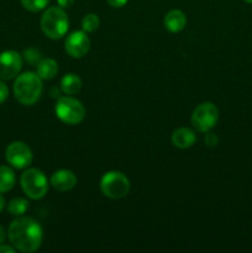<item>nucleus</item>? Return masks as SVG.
I'll use <instances>...</instances> for the list:
<instances>
[{
	"label": "nucleus",
	"mask_w": 252,
	"mask_h": 253,
	"mask_svg": "<svg viewBox=\"0 0 252 253\" xmlns=\"http://www.w3.org/2000/svg\"><path fill=\"white\" fill-rule=\"evenodd\" d=\"M10 244L16 251L31 253L41 247L43 240V230L39 221L29 216H17L10 224L7 230Z\"/></svg>",
	"instance_id": "1"
},
{
	"label": "nucleus",
	"mask_w": 252,
	"mask_h": 253,
	"mask_svg": "<svg viewBox=\"0 0 252 253\" xmlns=\"http://www.w3.org/2000/svg\"><path fill=\"white\" fill-rule=\"evenodd\" d=\"M42 90V79L34 72L19 74L14 82V95L21 105H35L41 98Z\"/></svg>",
	"instance_id": "2"
},
{
	"label": "nucleus",
	"mask_w": 252,
	"mask_h": 253,
	"mask_svg": "<svg viewBox=\"0 0 252 253\" xmlns=\"http://www.w3.org/2000/svg\"><path fill=\"white\" fill-rule=\"evenodd\" d=\"M41 30L48 39L59 40L69 29V17L61 6H51L44 9L41 16Z\"/></svg>",
	"instance_id": "3"
},
{
	"label": "nucleus",
	"mask_w": 252,
	"mask_h": 253,
	"mask_svg": "<svg viewBox=\"0 0 252 253\" xmlns=\"http://www.w3.org/2000/svg\"><path fill=\"white\" fill-rule=\"evenodd\" d=\"M54 113L57 118L67 125H78L85 119V108L78 99L72 95L57 99Z\"/></svg>",
	"instance_id": "4"
},
{
	"label": "nucleus",
	"mask_w": 252,
	"mask_h": 253,
	"mask_svg": "<svg viewBox=\"0 0 252 253\" xmlns=\"http://www.w3.org/2000/svg\"><path fill=\"white\" fill-rule=\"evenodd\" d=\"M21 189L30 199H42L48 192V180L42 170L37 168H27L20 177Z\"/></svg>",
	"instance_id": "5"
},
{
	"label": "nucleus",
	"mask_w": 252,
	"mask_h": 253,
	"mask_svg": "<svg viewBox=\"0 0 252 253\" xmlns=\"http://www.w3.org/2000/svg\"><path fill=\"white\" fill-rule=\"evenodd\" d=\"M100 190L109 199H123L130 192V180L119 170L106 172L100 179Z\"/></svg>",
	"instance_id": "6"
},
{
	"label": "nucleus",
	"mask_w": 252,
	"mask_h": 253,
	"mask_svg": "<svg viewBox=\"0 0 252 253\" xmlns=\"http://www.w3.org/2000/svg\"><path fill=\"white\" fill-rule=\"evenodd\" d=\"M217 120H219V109L215 104L209 101L199 104L193 110L192 119H190L193 127L202 133L211 131L217 124Z\"/></svg>",
	"instance_id": "7"
},
{
	"label": "nucleus",
	"mask_w": 252,
	"mask_h": 253,
	"mask_svg": "<svg viewBox=\"0 0 252 253\" xmlns=\"http://www.w3.org/2000/svg\"><path fill=\"white\" fill-rule=\"evenodd\" d=\"M5 158L11 167L16 169H25L32 163L34 155L29 145L21 141H15L6 147Z\"/></svg>",
	"instance_id": "8"
},
{
	"label": "nucleus",
	"mask_w": 252,
	"mask_h": 253,
	"mask_svg": "<svg viewBox=\"0 0 252 253\" xmlns=\"http://www.w3.org/2000/svg\"><path fill=\"white\" fill-rule=\"evenodd\" d=\"M22 68V56L16 51H4L0 53V79L11 81L16 78Z\"/></svg>",
	"instance_id": "9"
},
{
	"label": "nucleus",
	"mask_w": 252,
	"mask_h": 253,
	"mask_svg": "<svg viewBox=\"0 0 252 253\" xmlns=\"http://www.w3.org/2000/svg\"><path fill=\"white\" fill-rule=\"evenodd\" d=\"M64 49L72 58H83L90 49V40L85 31H74L64 41Z\"/></svg>",
	"instance_id": "10"
},
{
	"label": "nucleus",
	"mask_w": 252,
	"mask_h": 253,
	"mask_svg": "<svg viewBox=\"0 0 252 253\" xmlns=\"http://www.w3.org/2000/svg\"><path fill=\"white\" fill-rule=\"evenodd\" d=\"M77 183V175L69 169L56 170L49 179V184L58 192H69L76 187Z\"/></svg>",
	"instance_id": "11"
},
{
	"label": "nucleus",
	"mask_w": 252,
	"mask_h": 253,
	"mask_svg": "<svg viewBox=\"0 0 252 253\" xmlns=\"http://www.w3.org/2000/svg\"><path fill=\"white\" fill-rule=\"evenodd\" d=\"M163 25L169 32L178 34V32L183 31L187 26V16L182 10L173 9L165 15Z\"/></svg>",
	"instance_id": "12"
},
{
	"label": "nucleus",
	"mask_w": 252,
	"mask_h": 253,
	"mask_svg": "<svg viewBox=\"0 0 252 253\" xmlns=\"http://www.w3.org/2000/svg\"><path fill=\"white\" fill-rule=\"evenodd\" d=\"M197 141L194 130L189 127H179L172 133V143L180 150L190 148Z\"/></svg>",
	"instance_id": "13"
},
{
	"label": "nucleus",
	"mask_w": 252,
	"mask_h": 253,
	"mask_svg": "<svg viewBox=\"0 0 252 253\" xmlns=\"http://www.w3.org/2000/svg\"><path fill=\"white\" fill-rule=\"evenodd\" d=\"M59 88L62 93L67 95H76L82 89V79L76 73H67L62 77L59 82Z\"/></svg>",
	"instance_id": "14"
},
{
	"label": "nucleus",
	"mask_w": 252,
	"mask_h": 253,
	"mask_svg": "<svg viewBox=\"0 0 252 253\" xmlns=\"http://www.w3.org/2000/svg\"><path fill=\"white\" fill-rule=\"evenodd\" d=\"M36 67L37 76L42 81H51L58 73V63L53 58H42Z\"/></svg>",
	"instance_id": "15"
},
{
	"label": "nucleus",
	"mask_w": 252,
	"mask_h": 253,
	"mask_svg": "<svg viewBox=\"0 0 252 253\" xmlns=\"http://www.w3.org/2000/svg\"><path fill=\"white\" fill-rule=\"evenodd\" d=\"M16 177L14 170L7 166H0V193H7L14 188Z\"/></svg>",
	"instance_id": "16"
},
{
	"label": "nucleus",
	"mask_w": 252,
	"mask_h": 253,
	"mask_svg": "<svg viewBox=\"0 0 252 253\" xmlns=\"http://www.w3.org/2000/svg\"><path fill=\"white\" fill-rule=\"evenodd\" d=\"M30 207V203L24 198H14L7 204V211L12 216H22L27 211Z\"/></svg>",
	"instance_id": "17"
},
{
	"label": "nucleus",
	"mask_w": 252,
	"mask_h": 253,
	"mask_svg": "<svg viewBox=\"0 0 252 253\" xmlns=\"http://www.w3.org/2000/svg\"><path fill=\"white\" fill-rule=\"evenodd\" d=\"M100 26V19L96 14H86L82 20V29L85 31L86 34L96 31Z\"/></svg>",
	"instance_id": "18"
},
{
	"label": "nucleus",
	"mask_w": 252,
	"mask_h": 253,
	"mask_svg": "<svg viewBox=\"0 0 252 253\" xmlns=\"http://www.w3.org/2000/svg\"><path fill=\"white\" fill-rule=\"evenodd\" d=\"M20 1H21L24 9H26L27 11L39 12L46 9L49 0H20Z\"/></svg>",
	"instance_id": "19"
},
{
	"label": "nucleus",
	"mask_w": 252,
	"mask_h": 253,
	"mask_svg": "<svg viewBox=\"0 0 252 253\" xmlns=\"http://www.w3.org/2000/svg\"><path fill=\"white\" fill-rule=\"evenodd\" d=\"M24 58L27 63L32 64V66H37L41 62L42 54L39 49L36 48H27L24 52Z\"/></svg>",
	"instance_id": "20"
},
{
	"label": "nucleus",
	"mask_w": 252,
	"mask_h": 253,
	"mask_svg": "<svg viewBox=\"0 0 252 253\" xmlns=\"http://www.w3.org/2000/svg\"><path fill=\"white\" fill-rule=\"evenodd\" d=\"M204 142L208 147H215L219 143V137L216 136V133L211 132V131H208V132H205Z\"/></svg>",
	"instance_id": "21"
},
{
	"label": "nucleus",
	"mask_w": 252,
	"mask_h": 253,
	"mask_svg": "<svg viewBox=\"0 0 252 253\" xmlns=\"http://www.w3.org/2000/svg\"><path fill=\"white\" fill-rule=\"evenodd\" d=\"M9 96V88H7L6 84L2 82V79H0V104L4 103L5 100Z\"/></svg>",
	"instance_id": "22"
},
{
	"label": "nucleus",
	"mask_w": 252,
	"mask_h": 253,
	"mask_svg": "<svg viewBox=\"0 0 252 253\" xmlns=\"http://www.w3.org/2000/svg\"><path fill=\"white\" fill-rule=\"evenodd\" d=\"M128 0H106L109 5L111 7H115V9H119V7H123L127 4Z\"/></svg>",
	"instance_id": "23"
},
{
	"label": "nucleus",
	"mask_w": 252,
	"mask_h": 253,
	"mask_svg": "<svg viewBox=\"0 0 252 253\" xmlns=\"http://www.w3.org/2000/svg\"><path fill=\"white\" fill-rule=\"evenodd\" d=\"M15 252H16V249H15L12 245L0 244V253H15Z\"/></svg>",
	"instance_id": "24"
},
{
	"label": "nucleus",
	"mask_w": 252,
	"mask_h": 253,
	"mask_svg": "<svg viewBox=\"0 0 252 253\" xmlns=\"http://www.w3.org/2000/svg\"><path fill=\"white\" fill-rule=\"evenodd\" d=\"M74 1L76 0H57L58 6H61L62 9H68V7H71L74 4Z\"/></svg>",
	"instance_id": "25"
},
{
	"label": "nucleus",
	"mask_w": 252,
	"mask_h": 253,
	"mask_svg": "<svg viewBox=\"0 0 252 253\" xmlns=\"http://www.w3.org/2000/svg\"><path fill=\"white\" fill-rule=\"evenodd\" d=\"M5 240H6V231H5L4 227L0 225V244H4Z\"/></svg>",
	"instance_id": "26"
},
{
	"label": "nucleus",
	"mask_w": 252,
	"mask_h": 253,
	"mask_svg": "<svg viewBox=\"0 0 252 253\" xmlns=\"http://www.w3.org/2000/svg\"><path fill=\"white\" fill-rule=\"evenodd\" d=\"M5 209V198L2 197V193H0V212Z\"/></svg>",
	"instance_id": "27"
},
{
	"label": "nucleus",
	"mask_w": 252,
	"mask_h": 253,
	"mask_svg": "<svg viewBox=\"0 0 252 253\" xmlns=\"http://www.w3.org/2000/svg\"><path fill=\"white\" fill-rule=\"evenodd\" d=\"M245 2H246V4H252V0H244Z\"/></svg>",
	"instance_id": "28"
}]
</instances>
